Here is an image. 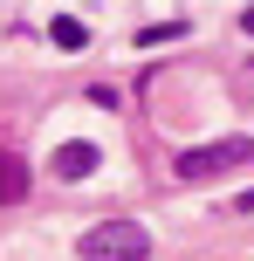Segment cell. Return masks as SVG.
<instances>
[{
  "mask_svg": "<svg viewBox=\"0 0 254 261\" xmlns=\"http://www.w3.org/2000/svg\"><path fill=\"white\" fill-rule=\"evenodd\" d=\"M96 158H103V151H96L90 138H69L62 151H55V165H48V172H55V179H90V172H96Z\"/></svg>",
  "mask_w": 254,
  "mask_h": 261,
  "instance_id": "cell-3",
  "label": "cell"
},
{
  "mask_svg": "<svg viewBox=\"0 0 254 261\" xmlns=\"http://www.w3.org/2000/svg\"><path fill=\"white\" fill-rule=\"evenodd\" d=\"M14 199H27V158L0 144V206H14Z\"/></svg>",
  "mask_w": 254,
  "mask_h": 261,
  "instance_id": "cell-4",
  "label": "cell"
},
{
  "mask_svg": "<svg viewBox=\"0 0 254 261\" xmlns=\"http://www.w3.org/2000/svg\"><path fill=\"white\" fill-rule=\"evenodd\" d=\"M179 35H186V21H158V28H145L137 41H145V48H158V41H179Z\"/></svg>",
  "mask_w": 254,
  "mask_h": 261,
  "instance_id": "cell-6",
  "label": "cell"
},
{
  "mask_svg": "<svg viewBox=\"0 0 254 261\" xmlns=\"http://www.w3.org/2000/svg\"><path fill=\"white\" fill-rule=\"evenodd\" d=\"M254 158V138H213V144H192V151H179V179H220V172H241Z\"/></svg>",
  "mask_w": 254,
  "mask_h": 261,
  "instance_id": "cell-1",
  "label": "cell"
},
{
  "mask_svg": "<svg viewBox=\"0 0 254 261\" xmlns=\"http://www.w3.org/2000/svg\"><path fill=\"white\" fill-rule=\"evenodd\" d=\"M151 254V234L137 220H103L82 234V261H145Z\"/></svg>",
  "mask_w": 254,
  "mask_h": 261,
  "instance_id": "cell-2",
  "label": "cell"
},
{
  "mask_svg": "<svg viewBox=\"0 0 254 261\" xmlns=\"http://www.w3.org/2000/svg\"><path fill=\"white\" fill-rule=\"evenodd\" d=\"M241 28H247V35H254V7H247V14H241Z\"/></svg>",
  "mask_w": 254,
  "mask_h": 261,
  "instance_id": "cell-7",
  "label": "cell"
},
{
  "mask_svg": "<svg viewBox=\"0 0 254 261\" xmlns=\"http://www.w3.org/2000/svg\"><path fill=\"white\" fill-rule=\"evenodd\" d=\"M48 35H55V48H82V41H90V28H82L76 14H55V28H48Z\"/></svg>",
  "mask_w": 254,
  "mask_h": 261,
  "instance_id": "cell-5",
  "label": "cell"
}]
</instances>
